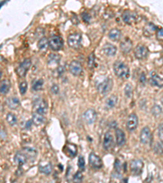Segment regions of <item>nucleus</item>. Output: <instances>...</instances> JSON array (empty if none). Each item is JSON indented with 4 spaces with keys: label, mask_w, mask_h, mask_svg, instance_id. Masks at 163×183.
Returning <instances> with one entry per match:
<instances>
[{
    "label": "nucleus",
    "mask_w": 163,
    "mask_h": 183,
    "mask_svg": "<svg viewBox=\"0 0 163 183\" xmlns=\"http://www.w3.org/2000/svg\"><path fill=\"white\" fill-rule=\"evenodd\" d=\"M114 70L115 74L121 79H127L130 76V69L127 65L121 61L114 63Z\"/></svg>",
    "instance_id": "obj_1"
},
{
    "label": "nucleus",
    "mask_w": 163,
    "mask_h": 183,
    "mask_svg": "<svg viewBox=\"0 0 163 183\" xmlns=\"http://www.w3.org/2000/svg\"><path fill=\"white\" fill-rule=\"evenodd\" d=\"M31 59H25L21 64H20V65L16 69V74L20 77H24L27 73L28 70L30 69L31 66Z\"/></svg>",
    "instance_id": "obj_2"
},
{
    "label": "nucleus",
    "mask_w": 163,
    "mask_h": 183,
    "mask_svg": "<svg viewBox=\"0 0 163 183\" xmlns=\"http://www.w3.org/2000/svg\"><path fill=\"white\" fill-rule=\"evenodd\" d=\"M81 42L82 35L80 33H71L68 37V40H67L68 45L73 49H78L81 45Z\"/></svg>",
    "instance_id": "obj_3"
},
{
    "label": "nucleus",
    "mask_w": 163,
    "mask_h": 183,
    "mask_svg": "<svg viewBox=\"0 0 163 183\" xmlns=\"http://www.w3.org/2000/svg\"><path fill=\"white\" fill-rule=\"evenodd\" d=\"M113 88V81L110 78H106L104 82H102L98 86L97 90L100 94L105 95L108 93L110 92V90Z\"/></svg>",
    "instance_id": "obj_4"
},
{
    "label": "nucleus",
    "mask_w": 163,
    "mask_h": 183,
    "mask_svg": "<svg viewBox=\"0 0 163 183\" xmlns=\"http://www.w3.org/2000/svg\"><path fill=\"white\" fill-rule=\"evenodd\" d=\"M48 42H49L50 48L55 51H60L63 47V44H64L62 37H60V36H56V35H54V36L50 37Z\"/></svg>",
    "instance_id": "obj_5"
},
{
    "label": "nucleus",
    "mask_w": 163,
    "mask_h": 183,
    "mask_svg": "<svg viewBox=\"0 0 163 183\" xmlns=\"http://www.w3.org/2000/svg\"><path fill=\"white\" fill-rule=\"evenodd\" d=\"M143 168V162L139 159H136L131 160L130 164V168H131V173L135 175H139L142 173Z\"/></svg>",
    "instance_id": "obj_6"
},
{
    "label": "nucleus",
    "mask_w": 163,
    "mask_h": 183,
    "mask_svg": "<svg viewBox=\"0 0 163 183\" xmlns=\"http://www.w3.org/2000/svg\"><path fill=\"white\" fill-rule=\"evenodd\" d=\"M34 111L36 113L45 115L47 111V104L42 99H37L34 104Z\"/></svg>",
    "instance_id": "obj_7"
},
{
    "label": "nucleus",
    "mask_w": 163,
    "mask_h": 183,
    "mask_svg": "<svg viewBox=\"0 0 163 183\" xmlns=\"http://www.w3.org/2000/svg\"><path fill=\"white\" fill-rule=\"evenodd\" d=\"M139 140L143 144L147 145L150 144L152 142V133H151L150 129L148 127H144L142 129L139 135Z\"/></svg>",
    "instance_id": "obj_8"
},
{
    "label": "nucleus",
    "mask_w": 163,
    "mask_h": 183,
    "mask_svg": "<svg viewBox=\"0 0 163 183\" xmlns=\"http://www.w3.org/2000/svg\"><path fill=\"white\" fill-rule=\"evenodd\" d=\"M122 20L127 25H132L137 20V14L132 11L126 10L122 14Z\"/></svg>",
    "instance_id": "obj_9"
},
{
    "label": "nucleus",
    "mask_w": 163,
    "mask_h": 183,
    "mask_svg": "<svg viewBox=\"0 0 163 183\" xmlns=\"http://www.w3.org/2000/svg\"><path fill=\"white\" fill-rule=\"evenodd\" d=\"M83 120L88 125H92L96 121L97 114L94 109H87L83 113Z\"/></svg>",
    "instance_id": "obj_10"
},
{
    "label": "nucleus",
    "mask_w": 163,
    "mask_h": 183,
    "mask_svg": "<svg viewBox=\"0 0 163 183\" xmlns=\"http://www.w3.org/2000/svg\"><path fill=\"white\" fill-rule=\"evenodd\" d=\"M138 126V116L135 113L131 114L126 121V129L130 132L134 131Z\"/></svg>",
    "instance_id": "obj_11"
},
{
    "label": "nucleus",
    "mask_w": 163,
    "mask_h": 183,
    "mask_svg": "<svg viewBox=\"0 0 163 183\" xmlns=\"http://www.w3.org/2000/svg\"><path fill=\"white\" fill-rule=\"evenodd\" d=\"M148 49L143 45L139 44L137 47L135 48V56L136 59H143L148 56Z\"/></svg>",
    "instance_id": "obj_12"
},
{
    "label": "nucleus",
    "mask_w": 163,
    "mask_h": 183,
    "mask_svg": "<svg viewBox=\"0 0 163 183\" xmlns=\"http://www.w3.org/2000/svg\"><path fill=\"white\" fill-rule=\"evenodd\" d=\"M69 72H71L74 76H78L81 74L82 71V66L81 63L77 61V60H73L69 66Z\"/></svg>",
    "instance_id": "obj_13"
},
{
    "label": "nucleus",
    "mask_w": 163,
    "mask_h": 183,
    "mask_svg": "<svg viewBox=\"0 0 163 183\" xmlns=\"http://www.w3.org/2000/svg\"><path fill=\"white\" fill-rule=\"evenodd\" d=\"M90 165L94 168H100L102 167V160L99 156L95 153H91L89 156Z\"/></svg>",
    "instance_id": "obj_14"
},
{
    "label": "nucleus",
    "mask_w": 163,
    "mask_h": 183,
    "mask_svg": "<svg viewBox=\"0 0 163 183\" xmlns=\"http://www.w3.org/2000/svg\"><path fill=\"white\" fill-rule=\"evenodd\" d=\"M157 30H158L157 26H156L154 24H153V23L149 22V23H147V24L145 25V26L143 27V33L145 37H151V36H152V35H153Z\"/></svg>",
    "instance_id": "obj_15"
},
{
    "label": "nucleus",
    "mask_w": 163,
    "mask_h": 183,
    "mask_svg": "<svg viewBox=\"0 0 163 183\" xmlns=\"http://www.w3.org/2000/svg\"><path fill=\"white\" fill-rule=\"evenodd\" d=\"M149 83L153 86L163 87V77H161L159 75L155 72H153L150 79H149Z\"/></svg>",
    "instance_id": "obj_16"
},
{
    "label": "nucleus",
    "mask_w": 163,
    "mask_h": 183,
    "mask_svg": "<svg viewBox=\"0 0 163 183\" xmlns=\"http://www.w3.org/2000/svg\"><path fill=\"white\" fill-rule=\"evenodd\" d=\"M114 144V137L110 132H106L104 136V141H103V146L105 150H109L113 146Z\"/></svg>",
    "instance_id": "obj_17"
},
{
    "label": "nucleus",
    "mask_w": 163,
    "mask_h": 183,
    "mask_svg": "<svg viewBox=\"0 0 163 183\" xmlns=\"http://www.w3.org/2000/svg\"><path fill=\"white\" fill-rule=\"evenodd\" d=\"M103 51L108 56H113L116 55L117 47L111 43H106L103 47Z\"/></svg>",
    "instance_id": "obj_18"
},
{
    "label": "nucleus",
    "mask_w": 163,
    "mask_h": 183,
    "mask_svg": "<svg viewBox=\"0 0 163 183\" xmlns=\"http://www.w3.org/2000/svg\"><path fill=\"white\" fill-rule=\"evenodd\" d=\"M120 49L125 54L129 53L132 49V42L129 38H125L120 43Z\"/></svg>",
    "instance_id": "obj_19"
},
{
    "label": "nucleus",
    "mask_w": 163,
    "mask_h": 183,
    "mask_svg": "<svg viewBox=\"0 0 163 183\" xmlns=\"http://www.w3.org/2000/svg\"><path fill=\"white\" fill-rule=\"evenodd\" d=\"M27 156H25V153H21V152H17L15 155L14 157V160L19 166L24 165L26 162H27Z\"/></svg>",
    "instance_id": "obj_20"
},
{
    "label": "nucleus",
    "mask_w": 163,
    "mask_h": 183,
    "mask_svg": "<svg viewBox=\"0 0 163 183\" xmlns=\"http://www.w3.org/2000/svg\"><path fill=\"white\" fill-rule=\"evenodd\" d=\"M11 89V82L9 80L5 79L0 84V94H7Z\"/></svg>",
    "instance_id": "obj_21"
},
{
    "label": "nucleus",
    "mask_w": 163,
    "mask_h": 183,
    "mask_svg": "<svg viewBox=\"0 0 163 183\" xmlns=\"http://www.w3.org/2000/svg\"><path fill=\"white\" fill-rule=\"evenodd\" d=\"M60 61V56L57 54H51L48 56V59H47L48 65H50L51 67H55L58 65Z\"/></svg>",
    "instance_id": "obj_22"
},
{
    "label": "nucleus",
    "mask_w": 163,
    "mask_h": 183,
    "mask_svg": "<svg viewBox=\"0 0 163 183\" xmlns=\"http://www.w3.org/2000/svg\"><path fill=\"white\" fill-rule=\"evenodd\" d=\"M32 121L33 123L37 125V126H39L41 125H42L44 123L45 121V117L44 115H42V114H38L36 113V112H34L32 116Z\"/></svg>",
    "instance_id": "obj_23"
},
{
    "label": "nucleus",
    "mask_w": 163,
    "mask_h": 183,
    "mask_svg": "<svg viewBox=\"0 0 163 183\" xmlns=\"http://www.w3.org/2000/svg\"><path fill=\"white\" fill-rule=\"evenodd\" d=\"M7 105L9 108L11 109H16L18 107L20 106V100L16 97H11L7 99Z\"/></svg>",
    "instance_id": "obj_24"
},
{
    "label": "nucleus",
    "mask_w": 163,
    "mask_h": 183,
    "mask_svg": "<svg viewBox=\"0 0 163 183\" xmlns=\"http://www.w3.org/2000/svg\"><path fill=\"white\" fill-rule=\"evenodd\" d=\"M121 37V32L118 29H112L109 32V37L114 42H118Z\"/></svg>",
    "instance_id": "obj_25"
},
{
    "label": "nucleus",
    "mask_w": 163,
    "mask_h": 183,
    "mask_svg": "<svg viewBox=\"0 0 163 183\" xmlns=\"http://www.w3.org/2000/svg\"><path fill=\"white\" fill-rule=\"evenodd\" d=\"M115 134H116V143L118 146H122L125 143V134L124 132L121 130V129H116V132H115Z\"/></svg>",
    "instance_id": "obj_26"
},
{
    "label": "nucleus",
    "mask_w": 163,
    "mask_h": 183,
    "mask_svg": "<svg viewBox=\"0 0 163 183\" xmlns=\"http://www.w3.org/2000/svg\"><path fill=\"white\" fill-rule=\"evenodd\" d=\"M23 150L25 151V156H27V158H30L31 159V160L35 159V157H36L38 155L37 151H36L34 148H33V147H29V146H27V147H24Z\"/></svg>",
    "instance_id": "obj_27"
},
{
    "label": "nucleus",
    "mask_w": 163,
    "mask_h": 183,
    "mask_svg": "<svg viewBox=\"0 0 163 183\" xmlns=\"http://www.w3.org/2000/svg\"><path fill=\"white\" fill-rule=\"evenodd\" d=\"M38 169H39L40 173H44V174H47V175H48V174H50V173H52V164L47 163L46 164H42V163H41V164L39 165V168H38Z\"/></svg>",
    "instance_id": "obj_28"
},
{
    "label": "nucleus",
    "mask_w": 163,
    "mask_h": 183,
    "mask_svg": "<svg viewBox=\"0 0 163 183\" xmlns=\"http://www.w3.org/2000/svg\"><path fill=\"white\" fill-rule=\"evenodd\" d=\"M64 149L67 151V153L69 155L71 158L74 157L77 155V146L75 145L72 143L67 144Z\"/></svg>",
    "instance_id": "obj_29"
},
{
    "label": "nucleus",
    "mask_w": 163,
    "mask_h": 183,
    "mask_svg": "<svg viewBox=\"0 0 163 183\" xmlns=\"http://www.w3.org/2000/svg\"><path fill=\"white\" fill-rule=\"evenodd\" d=\"M118 103V97L116 95H111L106 100V107L108 108H113L117 105Z\"/></svg>",
    "instance_id": "obj_30"
},
{
    "label": "nucleus",
    "mask_w": 163,
    "mask_h": 183,
    "mask_svg": "<svg viewBox=\"0 0 163 183\" xmlns=\"http://www.w3.org/2000/svg\"><path fill=\"white\" fill-rule=\"evenodd\" d=\"M49 46V42L46 37H42L41 39L38 42V48L41 51H45L47 49Z\"/></svg>",
    "instance_id": "obj_31"
},
{
    "label": "nucleus",
    "mask_w": 163,
    "mask_h": 183,
    "mask_svg": "<svg viewBox=\"0 0 163 183\" xmlns=\"http://www.w3.org/2000/svg\"><path fill=\"white\" fill-rule=\"evenodd\" d=\"M6 120H7L8 123L11 126H14V125L17 123V118H16V116L13 113H11V112L8 113L7 117H6Z\"/></svg>",
    "instance_id": "obj_32"
},
{
    "label": "nucleus",
    "mask_w": 163,
    "mask_h": 183,
    "mask_svg": "<svg viewBox=\"0 0 163 183\" xmlns=\"http://www.w3.org/2000/svg\"><path fill=\"white\" fill-rule=\"evenodd\" d=\"M43 80L42 79H38L37 81H35L34 83H33V90H36V91H38V90H41L43 87Z\"/></svg>",
    "instance_id": "obj_33"
},
{
    "label": "nucleus",
    "mask_w": 163,
    "mask_h": 183,
    "mask_svg": "<svg viewBox=\"0 0 163 183\" xmlns=\"http://www.w3.org/2000/svg\"><path fill=\"white\" fill-rule=\"evenodd\" d=\"M154 151L155 153L158 155H162L163 154V142H158L156 143L155 146H154Z\"/></svg>",
    "instance_id": "obj_34"
},
{
    "label": "nucleus",
    "mask_w": 163,
    "mask_h": 183,
    "mask_svg": "<svg viewBox=\"0 0 163 183\" xmlns=\"http://www.w3.org/2000/svg\"><path fill=\"white\" fill-rule=\"evenodd\" d=\"M151 111H152V114H153V116H158L159 115H161V114L162 113V109H161V107L159 105L155 104V105L152 107V109H151Z\"/></svg>",
    "instance_id": "obj_35"
},
{
    "label": "nucleus",
    "mask_w": 163,
    "mask_h": 183,
    "mask_svg": "<svg viewBox=\"0 0 163 183\" xmlns=\"http://www.w3.org/2000/svg\"><path fill=\"white\" fill-rule=\"evenodd\" d=\"M87 65H88L89 68H91V69H92L95 66V65H96V56H95V55L93 53H92L89 55V57H88Z\"/></svg>",
    "instance_id": "obj_36"
},
{
    "label": "nucleus",
    "mask_w": 163,
    "mask_h": 183,
    "mask_svg": "<svg viewBox=\"0 0 163 183\" xmlns=\"http://www.w3.org/2000/svg\"><path fill=\"white\" fill-rule=\"evenodd\" d=\"M27 88H28V85L27 82L25 81H23L20 83L19 85V89H20V92L21 94H25L27 91Z\"/></svg>",
    "instance_id": "obj_37"
},
{
    "label": "nucleus",
    "mask_w": 163,
    "mask_h": 183,
    "mask_svg": "<svg viewBox=\"0 0 163 183\" xmlns=\"http://www.w3.org/2000/svg\"><path fill=\"white\" fill-rule=\"evenodd\" d=\"M83 179V175H82V173L78 171V172H77L75 173V175L74 177V183H81Z\"/></svg>",
    "instance_id": "obj_38"
},
{
    "label": "nucleus",
    "mask_w": 163,
    "mask_h": 183,
    "mask_svg": "<svg viewBox=\"0 0 163 183\" xmlns=\"http://www.w3.org/2000/svg\"><path fill=\"white\" fill-rule=\"evenodd\" d=\"M124 92H125V95H126L127 98H131V95H132V87H131V85H126L125 89H124Z\"/></svg>",
    "instance_id": "obj_39"
},
{
    "label": "nucleus",
    "mask_w": 163,
    "mask_h": 183,
    "mask_svg": "<svg viewBox=\"0 0 163 183\" xmlns=\"http://www.w3.org/2000/svg\"><path fill=\"white\" fill-rule=\"evenodd\" d=\"M78 164L80 168V170L83 171L85 169V159L83 156H79L78 160Z\"/></svg>",
    "instance_id": "obj_40"
},
{
    "label": "nucleus",
    "mask_w": 163,
    "mask_h": 183,
    "mask_svg": "<svg viewBox=\"0 0 163 183\" xmlns=\"http://www.w3.org/2000/svg\"><path fill=\"white\" fill-rule=\"evenodd\" d=\"M82 18L83 21L86 23H90L92 20V16L88 12L82 13Z\"/></svg>",
    "instance_id": "obj_41"
},
{
    "label": "nucleus",
    "mask_w": 163,
    "mask_h": 183,
    "mask_svg": "<svg viewBox=\"0 0 163 183\" xmlns=\"http://www.w3.org/2000/svg\"><path fill=\"white\" fill-rule=\"evenodd\" d=\"M156 37H157V39L159 40V41H163V29L157 30Z\"/></svg>",
    "instance_id": "obj_42"
},
{
    "label": "nucleus",
    "mask_w": 163,
    "mask_h": 183,
    "mask_svg": "<svg viewBox=\"0 0 163 183\" xmlns=\"http://www.w3.org/2000/svg\"><path fill=\"white\" fill-rule=\"evenodd\" d=\"M158 137L161 141L163 142V123L158 126Z\"/></svg>",
    "instance_id": "obj_43"
},
{
    "label": "nucleus",
    "mask_w": 163,
    "mask_h": 183,
    "mask_svg": "<svg viewBox=\"0 0 163 183\" xmlns=\"http://www.w3.org/2000/svg\"><path fill=\"white\" fill-rule=\"evenodd\" d=\"M59 90H60L59 86H58L57 85L54 84L52 86V93H53V94H58V93H59Z\"/></svg>",
    "instance_id": "obj_44"
},
{
    "label": "nucleus",
    "mask_w": 163,
    "mask_h": 183,
    "mask_svg": "<svg viewBox=\"0 0 163 183\" xmlns=\"http://www.w3.org/2000/svg\"><path fill=\"white\" fill-rule=\"evenodd\" d=\"M56 72L58 76H61L64 72V66H59V67H57L56 69Z\"/></svg>",
    "instance_id": "obj_45"
},
{
    "label": "nucleus",
    "mask_w": 163,
    "mask_h": 183,
    "mask_svg": "<svg viewBox=\"0 0 163 183\" xmlns=\"http://www.w3.org/2000/svg\"><path fill=\"white\" fill-rule=\"evenodd\" d=\"M139 82H140L142 85H144L146 82V77H145V74L143 73V72H142L140 75V77H139Z\"/></svg>",
    "instance_id": "obj_46"
},
{
    "label": "nucleus",
    "mask_w": 163,
    "mask_h": 183,
    "mask_svg": "<svg viewBox=\"0 0 163 183\" xmlns=\"http://www.w3.org/2000/svg\"><path fill=\"white\" fill-rule=\"evenodd\" d=\"M6 136H7V134H6V132L4 131V129H3L0 127V139H5Z\"/></svg>",
    "instance_id": "obj_47"
},
{
    "label": "nucleus",
    "mask_w": 163,
    "mask_h": 183,
    "mask_svg": "<svg viewBox=\"0 0 163 183\" xmlns=\"http://www.w3.org/2000/svg\"><path fill=\"white\" fill-rule=\"evenodd\" d=\"M31 124H32V122H31V121H28L27 122V124H26V128H27V129H29V128H30V127H31Z\"/></svg>",
    "instance_id": "obj_48"
},
{
    "label": "nucleus",
    "mask_w": 163,
    "mask_h": 183,
    "mask_svg": "<svg viewBox=\"0 0 163 183\" xmlns=\"http://www.w3.org/2000/svg\"><path fill=\"white\" fill-rule=\"evenodd\" d=\"M1 77H2V71L0 69V78H1Z\"/></svg>",
    "instance_id": "obj_49"
},
{
    "label": "nucleus",
    "mask_w": 163,
    "mask_h": 183,
    "mask_svg": "<svg viewBox=\"0 0 163 183\" xmlns=\"http://www.w3.org/2000/svg\"><path fill=\"white\" fill-rule=\"evenodd\" d=\"M161 104H162V105H163V96L161 97Z\"/></svg>",
    "instance_id": "obj_50"
}]
</instances>
